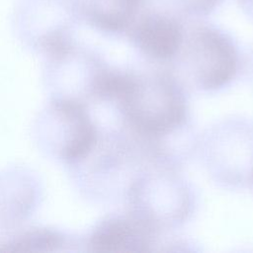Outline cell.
I'll list each match as a JSON object with an SVG mask.
<instances>
[{"label": "cell", "mask_w": 253, "mask_h": 253, "mask_svg": "<svg viewBox=\"0 0 253 253\" xmlns=\"http://www.w3.org/2000/svg\"><path fill=\"white\" fill-rule=\"evenodd\" d=\"M117 103L129 126L147 139L159 140L174 133L188 116L184 92L168 73H133Z\"/></svg>", "instance_id": "1"}, {"label": "cell", "mask_w": 253, "mask_h": 253, "mask_svg": "<svg viewBox=\"0 0 253 253\" xmlns=\"http://www.w3.org/2000/svg\"><path fill=\"white\" fill-rule=\"evenodd\" d=\"M133 216L156 234L182 223L191 210V196L185 182L168 168H155L137 176L128 189Z\"/></svg>", "instance_id": "2"}, {"label": "cell", "mask_w": 253, "mask_h": 253, "mask_svg": "<svg viewBox=\"0 0 253 253\" xmlns=\"http://www.w3.org/2000/svg\"><path fill=\"white\" fill-rule=\"evenodd\" d=\"M176 58L181 59L194 83L206 91L228 85L238 69V52L233 41L209 25L197 26L186 33Z\"/></svg>", "instance_id": "3"}, {"label": "cell", "mask_w": 253, "mask_h": 253, "mask_svg": "<svg viewBox=\"0 0 253 253\" xmlns=\"http://www.w3.org/2000/svg\"><path fill=\"white\" fill-rule=\"evenodd\" d=\"M127 32L143 55L162 62L176 58L186 35L181 22L163 12H149L137 17Z\"/></svg>", "instance_id": "4"}, {"label": "cell", "mask_w": 253, "mask_h": 253, "mask_svg": "<svg viewBox=\"0 0 253 253\" xmlns=\"http://www.w3.org/2000/svg\"><path fill=\"white\" fill-rule=\"evenodd\" d=\"M156 233L131 213L108 218L95 230L91 243L95 250L110 253L151 251Z\"/></svg>", "instance_id": "5"}, {"label": "cell", "mask_w": 253, "mask_h": 253, "mask_svg": "<svg viewBox=\"0 0 253 253\" xmlns=\"http://www.w3.org/2000/svg\"><path fill=\"white\" fill-rule=\"evenodd\" d=\"M143 0H89L87 17L98 29L109 33L128 31Z\"/></svg>", "instance_id": "6"}, {"label": "cell", "mask_w": 253, "mask_h": 253, "mask_svg": "<svg viewBox=\"0 0 253 253\" xmlns=\"http://www.w3.org/2000/svg\"><path fill=\"white\" fill-rule=\"evenodd\" d=\"M184 12L192 15H206L213 11L222 0H173Z\"/></svg>", "instance_id": "7"}, {"label": "cell", "mask_w": 253, "mask_h": 253, "mask_svg": "<svg viewBox=\"0 0 253 253\" xmlns=\"http://www.w3.org/2000/svg\"><path fill=\"white\" fill-rule=\"evenodd\" d=\"M241 2L245 6L247 11L253 16V0H241Z\"/></svg>", "instance_id": "8"}]
</instances>
